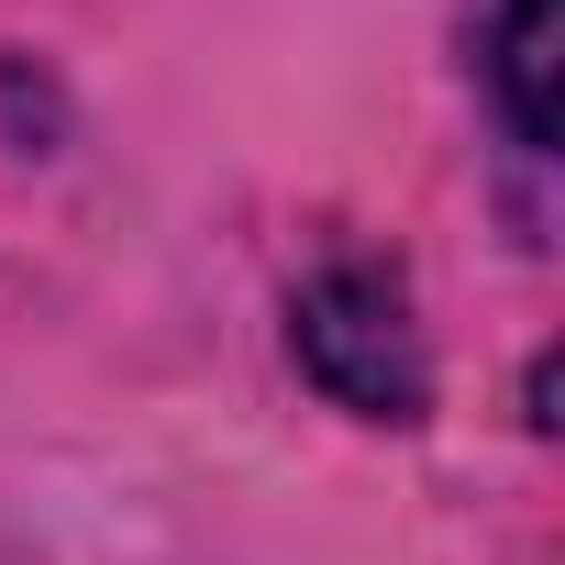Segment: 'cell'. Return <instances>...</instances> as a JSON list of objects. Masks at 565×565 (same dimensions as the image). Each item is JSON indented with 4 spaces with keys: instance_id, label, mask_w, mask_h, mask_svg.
I'll list each match as a JSON object with an SVG mask.
<instances>
[{
    "instance_id": "7a4b0ae2",
    "label": "cell",
    "mask_w": 565,
    "mask_h": 565,
    "mask_svg": "<svg viewBox=\"0 0 565 565\" xmlns=\"http://www.w3.org/2000/svg\"><path fill=\"white\" fill-rule=\"evenodd\" d=\"M488 78H499V111H510V134L543 156L554 145V78H565V0H499V56H488Z\"/></svg>"
},
{
    "instance_id": "6da1fadb",
    "label": "cell",
    "mask_w": 565,
    "mask_h": 565,
    "mask_svg": "<svg viewBox=\"0 0 565 565\" xmlns=\"http://www.w3.org/2000/svg\"><path fill=\"white\" fill-rule=\"evenodd\" d=\"M300 366L355 411V422H422V333H411V289L388 266L344 255L300 289Z\"/></svg>"
}]
</instances>
